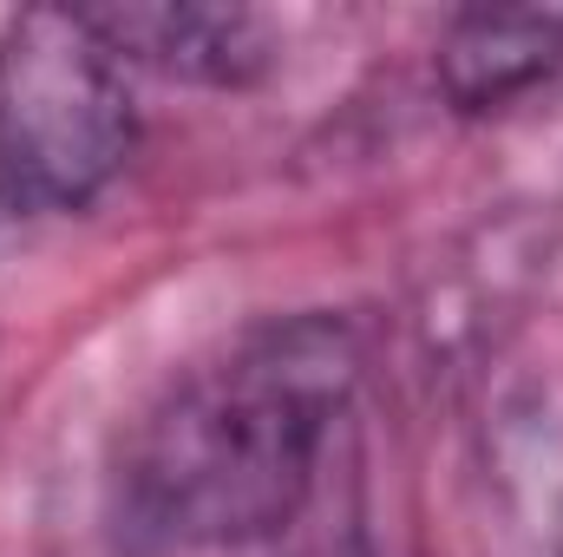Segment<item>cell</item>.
<instances>
[{"instance_id":"1","label":"cell","mask_w":563,"mask_h":557,"mask_svg":"<svg viewBox=\"0 0 563 557\" xmlns=\"http://www.w3.org/2000/svg\"><path fill=\"white\" fill-rule=\"evenodd\" d=\"M361 381L347 315H269L197 354L132 426L119 459L125 525L170 545H256L301 518L334 419Z\"/></svg>"},{"instance_id":"2","label":"cell","mask_w":563,"mask_h":557,"mask_svg":"<svg viewBox=\"0 0 563 557\" xmlns=\"http://www.w3.org/2000/svg\"><path fill=\"white\" fill-rule=\"evenodd\" d=\"M132 157L119 53L79 7H26L0 26V190L20 210H79Z\"/></svg>"},{"instance_id":"3","label":"cell","mask_w":563,"mask_h":557,"mask_svg":"<svg viewBox=\"0 0 563 557\" xmlns=\"http://www.w3.org/2000/svg\"><path fill=\"white\" fill-rule=\"evenodd\" d=\"M119 59H144L170 79L243 86L269 66L276 40L250 7H79Z\"/></svg>"},{"instance_id":"4","label":"cell","mask_w":563,"mask_h":557,"mask_svg":"<svg viewBox=\"0 0 563 557\" xmlns=\"http://www.w3.org/2000/svg\"><path fill=\"white\" fill-rule=\"evenodd\" d=\"M563 79V7H472L439 40V86L459 112H505Z\"/></svg>"},{"instance_id":"5","label":"cell","mask_w":563,"mask_h":557,"mask_svg":"<svg viewBox=\"0 0 563 557\" xmlns=\"http://www.w3.org/2000/svg\"><path fill=\"white\" fill-rule=\"evenodd\" d=\"M328 557H367V551H361V545H347V551H328Z\"/></svg>"}]
</instances>
